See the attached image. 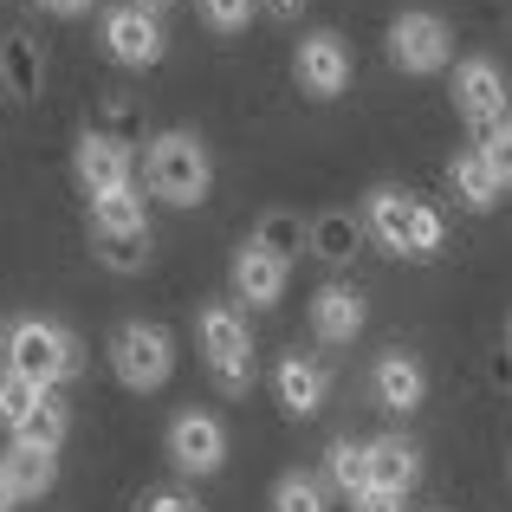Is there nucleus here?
I'll use <instances>...</instances> for the list:
<instances>
[{"label":"nucleus","instance_id":"14","mask_svg":"<svg viewBox=\"0 0 512 512\" xmlns=\"http://www.w3.org/2000/svg\"><path fill=\"white\" fill-rule=\"evenodd\" d=\"M363 292H350V286H318V299H312V331H318V344H350L363 331Z\"/></svg>","mask_w":512,"mask_h":512},{"label":"nucleus","instance_id":"1","mask_svg":"<svg viewBox=\"0 0 512 512\" xmlns=\"http://www.w3.org/2000/svg\"><path fill=\"white\" fill-rule=\"evenodd\" d=\"M143 182H150V195L169 201V208H201L208 188H214L208 143H201L195 130H163V137L150 143V156H143Z\"/></svg>","mask_w":512,"mask_h":512},{"label":"nucleus","instance_id":"15","mask_svg":"<svg viewBox=\"0 0 512 512\" xmlns=\"http://www.w3.org/2000/svg\"><path fill=\"white\" fill-rule=\"evenodd\" d=\"M409 221H415V195H402V188H370L363 227H370L389 253H409Z\"/></svg>","mask_w":512,"mask_h":512},{"label":"nucleus","instance_id":"6","mask_svg":"<svg viewBox=\"0 0 512 512\" xmlns=\"http://www.w3.org/2000/svg\"><path fill=\"white\" fill-rule=\"evenodd\" d=\"M454 111L474 124V137L500 130L512 117V91H506V72L493 59H461L454 65Z\"/></svg>","mask_w":512,"mask_h":512},{"label":"nucleus","instance_id":"21","mask_svg":"<svg viewBox=\"0 0 512 512\" xmlns=\"http://www.w3.org/2000/svg\"><path fill=\"white\" fill-rule=\"evenodd\" d=\"M0 474L13 480V493H20V500H39V493H52V480H59V461H52V454H39V448H20V441H13V448L0 454Z\"/></svg>","mask_w":512,"mask_h":512},{"label":"nucleus","instance_id":"35","mask_svg":"<svg viewBox=\"0 0 512 512\" xmlns=\"http://www.w3.org/2000/svg\"><path fill=\"white\" fill-rule=\"evenodd\" d=\"M13 506H20V493H13V480L0 474V512H13Z\"/></svg>","mask_w":512,"mask_h":512},{"label":"nucleus","instance_id":"30","mask_svg":"<svg viewBox=\"0 0 512 512\" xmlns=\"http://www.w3.org/2000/svg\"><path fill=\"white\" fill-rule=\"evenodd\" d=\"M480 156L493 163V175H500V188H512V117H506L500 130H487V137H480Z\"/></svg>","mask_w":512,"mask_h":512},{"label":"nucleus","instance_id":"20","mask_svg":"<svg viewBox=\"0 0 512 512\" xmlns=\"http://www.w3.org/2000/svg\"><path fill=\"white\" fill-rule=\"evenodd\" d=\"M325 480L338 493H350V500H363L370 493V441H350V435H338L325 448Z\"/></svg>","mask_w":512,"mask_h":512},{"label":"nucleus","instance_id":"33","mask_svg":"<svg viewBox=\"0 0 512 512\" xmlns=\"http://www.w3.org/2000/svg\"><path fill=\"white\" fill-rule=\"evenodd\" d=\"M46 13H59V20H72V13H91V0H39Z\"/></svg>","mask_w":512,"mask_h":512},{"label":"nucleus","instance_id":"18","mask_svg":"<svg viewBox=\"0 0 512 512\" xmlns=\"http://www.w3.org/2000/svg\"><path fill=\"white\" fill-rule=\"evenodd\" d=\"M0 78H7L13 98H39V91H46V52H39L33 33H7V46H0Z\"/></svg>","mask_w":512,"mask_h":512},{"label":"nucleus","instance_id":"23","mask_svg":"<svg viewBox=\"0 0 512 512\" xmlns=\"http://www.w3.org/2000/svg\"><path fill=\"white\" fill-rule=\"evenodd\" d=\"M253 240H260L266 253H279V260L292 266V253L312 247V221H299L292 208H266V214H260V227H253Z\"/></svg>","mask_w":512,"mask_h":512},{"label":"nucleus","instance_id":"19","mask_svg":"<svg viewBox=\"0 0 512 512\" xmlns=\"http://www.w3.org/2000/svg\"><path fill=\"white\" fill-rule=\"evenodd\" d=\"M448 182H454V195H461L474 214H487L493 201H500V175H493V163L480 150H461V156H454V163H448Z\"/></svg>","mask_w":512,"mask_h":512},{"label":"nucleus","instance_id":"37","mask_svg":"<svg viewBox=\"0 0 512 512\" xmlns=\"http://www.w3.org/2000/svg\"><path fill=\"white\" fill-rule=\"evenodd\" d=\"M150 7H169V0H150Z\"/></svg>","mask_w":512,"mask_h":512},{"label":"nucleus","instance_id":"29","mask_svg":"<svg viewBox=\"0 0 512 512\" xmlns=\"http://www.w3.org/2000/svg\"><path fill=\"white\" fill-rule=\"evenodd\" d=\"M201 7V20L214 26V33H240V26L260 13V0H195Z\"/></svg>","mask_w":512,"mask_h":512},{"label":"nucleus","instance_id":"8","mask_svg":"<svg viewBox=\"0 0 512 512\" xmlns=\"http://www.w3.org/2000/svg\"><path fill=\"white\" fill-rule=\"evenodd\" d=\"M292 78H299V91L305 98H344L350 91V46L338 33H312V39H299V52H292Z\"/></svg>","mask_w":512,"mask_h":512},{"label":"nucleus","instance_id":"32","mask_svg":"<svg viewBox=\"0 0 512 512\" xmlns=\"http://www.w3.org/2000/svg\"><path fill=\"white\" fill-rule=\"evenodd\" d=\"M143 512H201V506H195V500H182V493H156V500L143 506Z\"/></svg>","mask_w":512,"mask_h":512},{"label":"nucleus","instance_id":"9","mask_svg":"<svg viewBox=\"0 0 512 512\" xmlns=\"http://www.w3.org/2000/svg\"><path fill=\"white\" fill-rule=\"evenodd\" d=\"M104 52H111L117 65H130V72H150L156 59H163V26H156V13L143 7H111L104 13Z\"/></svg>","mask_w":512,"mask_h":512},{"label":"nucleus","instance_id":"36","mask_svg":"<svg viewBox=\"0 0 512 512\" xmlns=\"http://www.w3.org/2000/svg\"><path fill=\"white\" fill-rule=\"evenodd\" d=\"M506 350H512V325H506Z\"/></svg>","mask_w":512,"mask_h":512},{"label":"nucleus","instance_id":"28","mask_svg":"<svg viewBox=\"0 0 512 512\" xmlns=\"http://www.w3.org/2000/svg\"><path fill=\"white\" fill-rule=\"evenodd\" d=\"M441 253V214L428 201H415V221H409V260H435Z\"/></svg>","mask_w":512,"mask_h":512},{"label":"nucleus","instance_id":"31","mask_svg":"<svg viewBox=\"0 0 512 512\" xmlns=\"http://www.w3.org/2000/svg\"><path fill=\"white\" fill-rule=\"evenodd\" d=\"M357 512H402V493H383V487H370L357 500Z\"/></svg>","mask_w":512,"mask_h":512},{"label":"nucleus","instance_id":"7","mask_svg":"<svg viewBox=\"0 0 512 512\" xmlns=\"http://www.w3.org/2000/svg\"><path fill=\"white\" fill-rule=\"evenodd\" d=\"M169 461L182 467V474H195V480L221 474L227 467V428L214 422L208 409H182L169 422Z\"/></svg>","mask_w":512,"mask_h":512},{"label":"nucleus","instance_id":"17","mask_svg":"<svg viewBox=\"0 0 512 512\" xmlns=\"http://www.w3.org/2000/svg\"><path fill=\"white\" fill-rule=\"evenodd\" d=\"M415 480H422V454H415V441H402V435L370 441V487H383V493H409Z\"/></svg>","mask_w":512,"mask_h":512},{"label":"nucleus","instance_id":"13","mask_svg":"<svg viewBox=\"0 0 512 512\" xmlns=\"http://www.w3.org/2000/svg\"><path fill=\"white\" fill-rule=\"evenodd\" d=\"M234 292L247 305H279V299H286V260L266 253L260 240H247V247L234 253Z\"/></svg>","mask_w":512,"mask_h":512},{"label":"nucleus","instance_id":"10","mask_svg":"<svg viewBox=\"0 0 512 512\" xmlns=\"http://www.w3.org/2000/svg\"><path fill=\"white\" fill-rule=\"evenodd\" d=\"M72 163H78V182H85L91 201H98V195H117V188H137V182H130V143L111 137V130H85Z\"/></svg>","mask_w":512,"mask_h":512},{"label":"nucleus","instance_id":"12","mask_svg":"<svg viewBox=\"0 0 512 512\" xmlns=\"http://www.w3.org/2000/svg\"><path fill=\"white\" fill-rule=\"evenodd\" d=\"M370 389H376V409L383 415H415L422 396H428V376H422V363H415L409 350H383L376 370H370Z\"/></svg>","mask_w":512,"mask_h":512},{"label":"nucleus","instance_id":"24","mask_svg":"<svg viewBox=\"0 0 512 512\" xmlns=\"http://www.w3.org/2000/svg\"><path fill=\"white\" fill-rule=\"evenodd\" d=\"M137 227H150L137 188H117V195H98V201H91V234H137Z\"/></svg>","mask_w":512,"mask_h":512},{"label":"nucleus","instance_id":"5","mask_svg":"<svg viewBox=\"0 0 512 512\" xmlns=\"http://www.w3.org/2000/svg\"><path fill=\"white\" fill-rule=\"evenodd\" d=\"M448 59H454V33H448V20H441V13L409 7V13H396V20H389V65H396V72L428 78V72H441Z\"/></svg>","mask_w":512,"mask_h":512},{"label":"nucleus","instance_id":"25","mask_svg":"<svg viewBox=\"0 0 512 512\" xmlns=\"http://www.w3.org/2000/svg\"><path fill=\"white\" fill-rule=\"evenodd\" d=\"M91 240H98V260L111 273H143L150 266V227H137V234H91Z\"/></svg>","mask_w":512,"mask_h":512},{"label":"nucleus","instance_id":"2","mask_svg":"<svg viewBox=\"0 0 512 512\" xmlns=\"http://www.w3.org/2000/svg\"><path fill=\"white\" fill-rule=\"evenodd\" d=\"M7 370L33 376L39 389H59L78 376V344L65 325H52V318H20V325L7 331Z\"/></svg>","mask_w":512,"mask_h":512},{"label":"nucleus","instance_id":"26","mask_svg":"<svg viewBox=\"0 0 512 512\" xmlns=\"http://www.w3.org/2000/svg\"><path fill=\"white\" fill-rule=\"evenodd\" d=\"M39 396H46V389H39L33 376H20V370H0V428L13 435V428H20L26 415L39 409Z\"/></svg>","mask_w":512,"mask_h":512},{"label":"nucleus","instance_id":"16","mask_svg":"<svg viewBox=\"0 0 512 512\" xmlns=\"http://www.w3.org/2000/svg\"><path fill=\"white\" fill-rule=\"evenodd\" d=\"M363 234H370V227H363L350 208H325L312 221V247H305V253L325 260V266H350V260H357V247H363Z\"/></svg>","mask_w":512,"mask_h":512},{"label":"nucleus","instance_id":"3","mask_svg":"<svg viewBox=\"0 0 512 512\" xmlns=\"http://www.w3.org/2000/svg\"><path fill=\"white\" fill-rule=\"evenodd\" d=\"M195 338H201V357H208L214 383H221L227 396H247V389H253V338H247V318H240L234 305H201Z\"/></svg>","mask_w":512,"mask_h":512},{"label":"nucleus","instance_id":"34","mask_svg":"<svg viewBox=\"0 0 512 512\" xmlns=\"http://www.w3.org/2000/svg\"><path fill=\"white\" fill-rule=\"evenodd\" d=\"M266 7H273L279 20H292V13H305V0H266Z\"/></svg>","mask_w":512,"mask_h":512},{"label":"nucleus","instance_id":"4","mask_svg":"<svg viewBox=\"0 0 512 512\" xmlns=\"http://www.w3.org/2000/svg\"><path fill=\"white\" fill-rule=\"evenodd\" d=\"M111 370L124 389H137V396H150V389L169 383L175 370V338L163 325H143V318H130V325H117L111 338Z\"/></svg>","mask_w":512,"mask_h":512},{"label":"nucleus","instance_id":"27","mask_svg":"<svg viewBox=\"0 0 512 512\" xmlns=\"http://www.w3.org/2000/svg\"><path fill=\"white\" fill-rule=\"evenodd\" d=\"M273 512H325V480L286 474V480L273 487Z\"/></svg>","mask_w":512,"mask_h":512},{"label":"nucleus","instance_id":"22","mask_svg":"<svg viewBox=\"0 0 512 512\" xmlns=\"http://www.w3.org/2000/svg\"><path fill=\"white\" fill-rule=\"evenodd\" d=\"M65 428H72V415H65V402L46 389V396H39V409L26 415L20 428H13V441H20V448H39V454H59Z\"/></svg>","mask_w":512,"mask_h":512},{"label":"nucleus","instance_id":"11","mask_svg":"<svg viewBox=\"0 0 512 512\" xmlns=\"http://www.w3.org/2000/svg\"><path fill=\"white\" fill-rule=\"evenodd\" d=\"M273 389H279V409L292 415V422H312L318 409H325V396H331V376H325V363L318 357H279V370H273Z\"/></svg>","mask_w":512,"mask_h":512}]
</instances>
